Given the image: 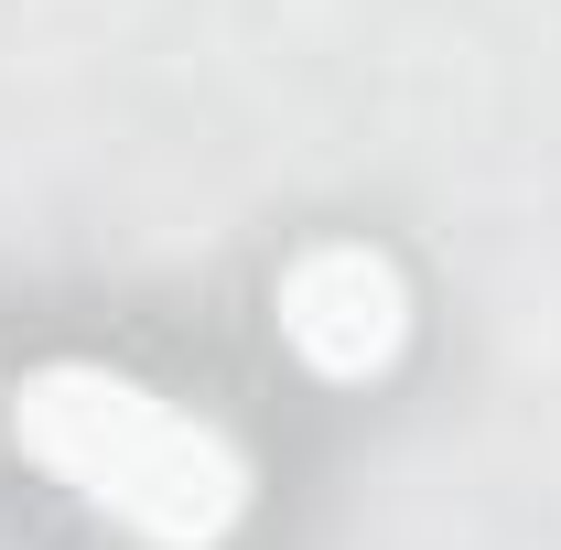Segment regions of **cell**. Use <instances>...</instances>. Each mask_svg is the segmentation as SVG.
I'll return each instance as SVG.
<instances>
[{
    "instance_id": "obj_1",
    "label": "cell",
    "mask_w": 561,
    "mask_h": 550,
    "mask_svg": "<svg viewBox=\"0 0 561 550\" xmlns=\"http://www.w3.org/2000/svg\"><path fill=\"white\" fill-rule=\"evenodd\" d=\"M11 443L33 475H55L140 550H227L260 507V465L216 411H184L173 389H151L108 356H44L11 378Z\"/></svg>"
},
{
    "instance_id": "obj_2",
    "label": "cell",
    "mask_w": 561,
    "mask_h": 550,
    "mask_svg": "<svg viewBox=\"0 0 561 550\" xmlns=\"http://www.w3.org/2000/svg\"><path fill=\"white\" fill-rule=\"evenodd\" d=\"M271 324L280 345L335 378V389H367L411 356V271L378 249V238H313L291 271L271 280Z\"/></svg>"
}]
</instances>
